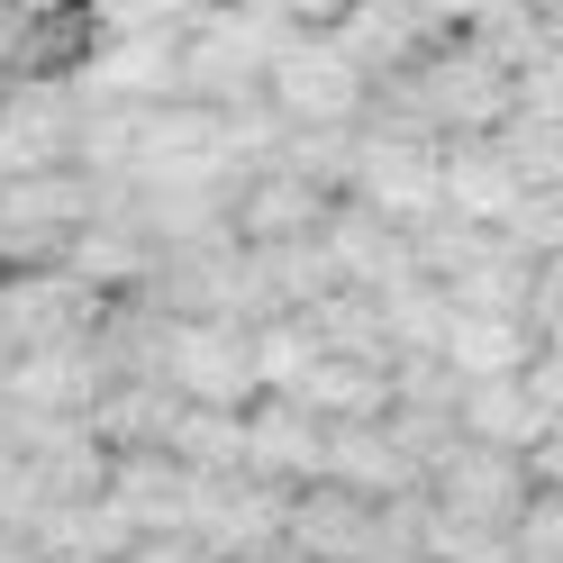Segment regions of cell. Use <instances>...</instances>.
I'll return each mask as SVG.
<instances>
[{
    "mask_svg": "<svg viewBox=\"0 0 563 563\" xmlns=\"http://www.w3.org/2000/svg\"><path fill=\"white\" fill-rule=\"evenodd\" d=\"M382 100L409 110L418 128H437V136H500L518 119V100H527V74H518V55L500 37H482V27H445L400 82H382Z\"/></svg>",
    "mask_w": 563,
    "mask_h": 563,
    "instance_id": "6da1fadb",
    "label": "cell"
},
{
    "mask_svg": "<svg viewBox=\"0 0 563 563\" xmlns=\"http://www.w3.org/2000/svg\"><path fill=\"white\" fill-rule=\"evenodd\" d=\"M345 200L382 209V219H437L445 209V136L418 128L409 110H391V100H373L364 128H355V173H345Z\"/></svg>",
    "mask_w": 563,
    "mask_h": 563,
    "instance_id": "7a4b0ae2",
    "label": "cell"
},
{
    "mask_svg": "<svg viewBox=\"0 0 563 563\" xmlns=\"http://www.w3.org/2000/svg\"><path fill=\"white\" fill-rule=\"evenodd\" d=\"M264 100L282 110V128H364V110L382 100V82L364 74V55L345 46L336 19H328V27H282Z\"/></svg>",
    "mask_w": 563,
    "mask_h": 563,
    "instance_id": "3957f363",
    "label": "cell"
},
{
    "mask_svg": "<svg viewBox=\"0 0 563 563\" xmlns=\"http://www.w3.org/2000/svg\"><path fill=\"white\" fill-rule=\"evenodd\" d=\"M119 183H100L91 164H46V173H10L0 183V273H37L64 264L74 236L110 209Z\"/></svg>",
    "mask_w": 563,
    "mask_h": 563,
    "instance_id": "277c9868",
    "label": "cell"
},
{
    "mask_svg": "<svg viewBox=\"0 0 563 563\" xmlns=\"http://www.w3.org/2000/svg\"><path fill=\"white\" fill-rule=\"evenodd\" d=\"M273 46H282V19H255V10H236V0H209V10L183 27V91L209 100V110L264 100Z\"/></svg>",
    "mask_w": 563,
    "mask_h": 563,
    "instance_id": "5b68a950",
    "label": "cell"
},
{
    "mask_svg": "<svg viewBox=\"0 0 563 563\" xmlns=\"http://www.w3.org/2000/svg\"><path fill=\"white\" fill-rule=\"evenodd\" d=\"M155 373H164L183 400H209V409L264 400V373H255V319H191V309H173V319H164V355H155Z\"/></svg>",
    "mask_w": 563,
    "mask_h": 563,
    "instance_id": "8992f818",
    "label": "cell"
},
{
    "mask_svg": "<svg viewBox=\"0 0 563 563\" xmlns=\"http://www.w3.org/2000/svg\"><path fill=\"white\" fill-rule=\"evenodd\" d=\"M527 490H537V464H527L518 445H490V437H454L428 464V509L445 527H490V537H509Z\"/></svg>",
    "mask_w": 563,
    "mask_h": 563,
    "instance_id": "52a82bcc",
    "label": "cell"
},
{
    "mask_svg": "<svg viewBox=\"0 0 563 563\" xmlns=\"http://www.w3.org/2000/svg\"><path fill=\"white\" fill-rule=\"evenodd\" d=\"M74 82L82 100H173L183 91V27H91Z\"/></svg>",
    "mask_w": 563,
    "mask_h": 563,
    "instance_id": "ba28073f",
    "label": "cell"
},
{
    "mask_svg": "<svg viewBox=\"0 0 563 563\" xmlns=\"http://www.w3.org/2000/svg\"><path fill=\"white\" fill-rule=\"evenodd\" d=\"M336 200H345V191H328L319 173H300V164L264 155V164H245V173H236V236H245V245H291V236H319Z\"/></svg>",
    "mask_w": 563,
    "mask_h": 563,
    "instance_id": "9c48e42d",
    "label": "cell"
},
{
    "mask_svg": "<svg viewBox=\"0 0 563 563\" xmlns=\"http://www.w3.org/2000/svg\"><path fill=\"white\" fill-rule=\"evenodd\" d=\"M245 473H264L282 490H300V482H319L328 473V418L291 400V391H264V400H245Z\"/></svg>",
    "mask_w": 563,
    "mask_h": 563,
    "instance_id": "30bf717a",
    "label": "cell"
},
{
    "mask_svg": "<svg viewBox=\"0 0 563 563\" xmlns=\"http://www.w3.org/2000/svg\"><path fill=\"white\" fill-rule=\"evenodd\" d=\"M291 545L309 563H373L382 554V500L345 482H300L291 490Z\"/></svg>",
    "mask_w": 563,
    "mask_h": 563,
    "instance_id": "8fae6325",
    "label": "cell"
},
{
    "mask_svg": "<svg viewBox=\"0 0 563 563\" xmlns=\"http://www.w3.org/2000/svg\"><path fill=\"white\" fill-rule=\"evenodd\" d=\"M110 500L128 509V527H191V500H200V473L183 464L173 445H119L110 454Z\"/></svg>",
    "mask_w": 563,
    "mask_h": 563,
    "instance_id": "7c38bea8",
    "label": "cell"
},
{
    "mask_svg": "<svg viewBox=\"0 0 563 563\" xmlns=\"http://www.w3.org/2000/svg\"><path fill=\"white\" fill-rule=\"evenodd\" d=\"M336 37L364 55V74L373 82H400L418 55H428L445 27L428 19V0H345V19H336Z\"/></svg>",
    "mask_w": 563,
    "mask_h": 563,
    "instance_id": "4fadbf2b",
    "label": "cell"
},
{
    "mask_svg": "<svg viewBox=\"0 0 563 563\" xmlns=\"http://www.w3.org/2000/svg\"><path fill=\"white\" fill-rule=\"evenodd\" d=\"M518 200H527V173L509 164L500 136H445V209H454V219L500 228Z\"/></svg>",
    "mask_w": 563,
    "mask_h": 563,
    "instance_id": "5bb4252c",
    "label": "cell"
},
{
    "mask_svg": "<svg viewBox=\"0 0 563 563\" xmlns=\"http://www.w3.org/2000/svg\"><path fill=\"white\" fill-rule=\"evenodd\" d=\"M537 345H545L537 319H509V309H454L437 355L464 373V382H490V373H527V355H537Z\"/></svg>",
    "mask_w": 563,
    "mask_h": 563,
    "instance_id": "9a60e30c",
    "label": "cell"
},
{
    "mask_svg": "<svg viewBox=\"0 0 563 563\" xmlns=\"http://www.w3.org/2000/svg\"><path fill=\"white\" fill-rule=\"evenodd\" d=\"M554 428L545 400L527 391V373H490V382H464V437H490V445H518L537 454V437Z\"/></svg>",
    "mask_w": 563,
    "mask_h": 563,
    "instance_id": "2e32d148",
    "label": "cell"
},
{
    "mask_svg": "<svg viewBox=\"0 0 563 563\" xmlns=\"http://www.w3.org/2000/svg\"><path fill=\"white\" fill-rule=\"evenodd\" d=\"M173 454H183L191 473H245V409H209V400H183L173 418Z\"/></svg>",
    "mask_w": 563,
    "mask_h": 563,
    "instance_id": "e0dca14e",
    "label": "cell"
},
{
    "mask_svg": "<svg viewBox=\"0 0 563 563\" xmlns=\"http://www.w3.org/2000/svg\"><path fill=\"white\" fill-rule=\"evenodd\" d=\"M509 563H563V482H537L509 518Z\"/></svg>",
    "mask_w": 563,
    "mask_h": 563,
    "instance_id": "ac0fdd59",
    "label": "cell"
},
{
    "mask_svg": "<svg viewBox=\"0 0 563 563\" xmlns=\"http://www.w3.org/2000/svg\"><path fill=\"white\" fill-rule=\"evenodd\" d=\"M119 563H219V554H209L191 527H146V537H136Z\"/></svg>",
    "mask_w": 563,
    "mask_h": 563,
    "instance_id": "d6986e66",
    "label": "cell"
},
{
    "mask_svg": "<svg viewBox=\"0 0 563 563\" xmlns=\"http://www.w3.org/2000/svg\"><path fill=\"white\" fill-rule=\"evenodd\" d=\"M236 10L282 19V27H328V19H345V0H236Z\"/></svg>",
    "mask_w": 563,
    "mask_h": 563,
    "instance_id": "ffe728a7",
    "label": "cell"
},
{
    "mask_svg": "<svg viewBox=\"0 0 563 563\" xmlns=\"http://www.w3.org/2000/svg\"><path fill=\"white\" fill-rule=\"evenodd\" d=\"M490 10H500V0H428V19H437V27H482Z\"/></svg>",
    "mask_w": 563,
    "mask_h": 563,
    "instance_id": "44dd1931",
    "label": "cell"
},
{
    "mask_svg": "<svg viewBox=\"0 0 563 563\" xmlns=\"http://www.w3.org/2000/svg\"><path fill=\"white\" fill-rule=\"evenodd\" d=\"M228 563H309V554L291 545V527H282V537H264V545H245V554H228Z\"/></svg>",
    "mask_w": 563,
    "mask_h": 563,
    "instance_id": "7402d4cb",
    "label": "cell"
},
{
    "mask_svg": "<svg viewBox=\"0 0 563 563\" xmlns=\"http://www.w3.org/2000/svg\"><path fill=\"white\" fill-rule=\"evenodd\" d=\"M19 10H74V0H19Z\"/></svg>",
    "mask_w": 563,
    "mask_h": 563,
    "instance_id": "603a6c76",
    "label": "cell"
},
{
    "mask_svg": "<svg viewBox=\"0 0 563 563\" xmlns=\"http://www.w3.org/2000/svg\"><path fill=\"white\" fill-rule=\"evenodd\" d=\"M46 563H91V554H46Z\"/></svg>",
    "mask_w": 563,
    "mask_h": 563,
    "instance_id": "cb8c5ba5",
    "label": "cell"
}]
</instances>
